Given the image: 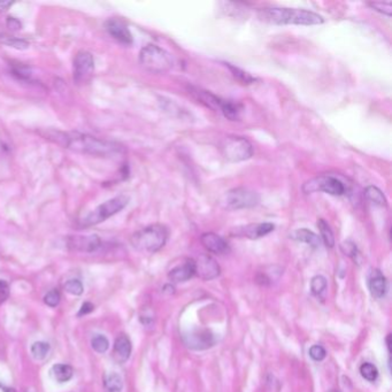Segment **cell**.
<instances>
[{
	"label": "cell",
	"instance_id": "obj_29",
	"mask_svg": "<svg viewBox=\"0 0 392 392\" xmlns=\"http://www.w3.org/2000/svg\"><path fill=\"white\" fill-rule=\"evenodd\" d=\"M64 290L70 295L81 296L83 294V284L79 279H69L64 284Z\"/></svg>",
	"mask_w": 392,
	"mask_h": 392
},
{
	"label": "cell",
	"instance_id": "obj_1",
	"mask_svg": "<svg viewBox=\"0 0 392 392\" xmlns=\"http://www.w3.org/2000/svg\"><path fill=\"white\" fill-rule=\"evenodd\" d=\"M46 137L49 139H53L55 143L62 145L63 148L96 157L114 156L123 150L122 146L115 141L99 139L97 137L87 135V133L50 131Z\"/></svg>",
	"mask_w": 392,
	"mask_h": 392
},
{
	"label": "cell",
	"instance_id": "obj_19",
	"mask_svg": "<svg viewBox=\"0 0 392 392\" xmlns=\"http://www.w3.org/2000/svg\"><path fill=\"white\" fill-rule=\"evenodd\" d=\"M51 375H52L53 378L57 382L64 383L69 381L73 377V375H74V369H73V367L69 365H64V364L54 365L52 369H51Z\"/></svg>",
	"mask_w": 392,
	"mask_h": 392
},
{
	"label": "cell",
	"instance_id": "obj_26",
	"mask_svg": "<svg viewBox=\"0 0 392 392\" xmlns=\"http://www.w3.org/2000/svg\"><path fill=\"white\" fill-rule=\"evenodd\" d=\"M327 289V279L322 275H316L314 276L311 281V291L313 295L320 296L321 294L326 291Z\"/></svg>",
	"mask_w": 392,
	"mask_h": 392
},
{
	"label": "cell",
	"instance_id": "obj_39",
	"mask_svg": "<svg viewBox=\"0 0 392 392\" xmlns=\"http://www.w3.org/2000/svg\"><path fill=\"white\" fill-rule=\"evenodd\" d=\"M390 339H391V335H387V337H386V345H387V350H389V352H390V346H391Z\"/></svg>",
	"mask_w": 392,
	"mask_h": 392
},
{
	"label": "cell",
	"instance_id": "obj_7",
	"mask_svg": "<svg viewBox=\"0 0 392 392\" xmlns=\"http://www.w3.org/2000/svg\"><path fill=\"white\" fill-rule=\"evenodd\" d=\"M303 191L305 193L326 192L331 196H343L345 193V185L334 176L321 175L306 182Z\"/></svg>",
	"mask_w": 392,
	"mask_h": 392
},
{
	"label": "cell",
	"instance_id": "obj_18",
	"mask_svg": "<svg viewBox=\"0 0 392 392\" xmlns=\"http://www.w3.org/2000/svg\"><path fill=\"white\" fill-rule=\"evenodd\" d=\"M131 342L127 335H120L114 343V358L118 363H126L131 354Z\"/></svg>",
	"mask_w": 392,
	"mask_h": 392
},
{
	"label": "cell",
	"instance_id": "obj_2",
	"mask_svg": "<svg viewBox=\"0 0 392 392\" xmlns=\"http://www.w3.org/2000/svg\"><path fill=\"white\" fill-rule=\"evenodd\" d=\"M259 18L274 24L316 25L323 23V18L316 13L297 8H265L259 12Z\"/></svg>",
	"mask_w": 392,
	"mask_h": 392
},
{
	"label": "cell",
	"instance_id": "obj_21",
	"mask_svg": "<svg viewBox=\"0 0 392 392\" xmlns=\"http://www.w3.org/2000/svg\"><path fill=\"white\" fill-rule=\"evenodd\" d=\"M291 237L294 239L298 240V242L306 243V244L311 245V246H313V247H317L318 245H320V238H318V236L308 229L296 230L294 234L291 235Z\"/></svg>",
	"mask_w": 392,
	"mask_h": 392
},
{
	"label": "cell",
	"instance_id": "obj_9",
	"mask_svg": "<svg viewBox=\"0 0 392 392\" xmlns=\"http://www.w3.org/2000/svg\"><path fill=\"white\" fill-rule=\"evenodd\" d=\"M94 70V60L92 54L88 51H80L75 55L74 59V67H73V73H74V81L77 84L87 83L91 79Z\"/></svg>",
	"mask_w": 392,
	"mask_h": 392
},
{
	"label": "cell",
	"instance_id": "obj_6",
	"mask_svg": "<svg viewBox=\"0 0 392 392\" xmlns=\"http://www.w3.org/2000/svg\"><path fill=\"white\" fill-rule=\"evenodd\" d=\"M222 156L231 162L247 160L253 156V146L243 137H227L220 145Z\"/></svg>",
	"mask_w": 392,
	"mask_h": 392
},
{
	"label": "cell",
	"instance_id": "obj_14",
	"mask_svg": "<svg viewBox=\"0 0 392 392\" xmlns=\"http://www.w3.org/2000/svg\"><path fill=\"white\" fill-rule=\"evenodd\" d=\"M200 242L208 252H212L214 254H226L229 252V245L222 238L221 236H219L214 232H206V234L201 235Z\"/></svg>",
	"mask_w": 392,
	"mask_h": 392
},
{
	"label": "cell",
	"instance_id": "obj_11",
	"mask_svg": "<svg viewBox=\"0 0 392 392\" xmlns=\"http://www.w3.org/2000/svg\"><path fill=\"white\" fill-rule=\"evenodd\" d=\"M193 261H195L196 275L204 281H210V279L217 278L221 273V268H220L217 260L208 254H201Z\"/></svg>",
	"mask_w": 392,
	"mask_h": 392
},
{
	"label": "cell",
	"instance_id": "obj_10",
	"mask_svg": "<svg viewBox=\"0 0 392 392\" xmlns=\"http://www.w3.org/2000/svg\"><path fill=\"white\" fill-rule=\"evenodd\" d=\"M183 343L191 350L202 351L212 347L217 339L212 331L208 329H193L183 335Z\"/></svg>",
	"mask_w": 392,
	"mask_h": 392
},
{
	"label": "cell",
	"instance_id": "obj_8",
	"mask_svg": "<svg viewBox=\"0 0 392 392\" xmlns=\"http://www.w3.org/2000/svg\"><path fill=\"white\" fill-rule=\"evenodd\" d=\"M225 204L228 208H251L259 204L260 197L256 191L247 188H236L228 191L225 196Z\"/></svg>",
	"mask_w": 392,
	"mask_h": 392
},
{
	"label": "cell",
	"instance_id": "obj_12",
	"mask_svg": "<svg viewBox=\"0 0 392 392\" xmlns=\"http://www.w3.org/2000/svg\"><path fill=\"white\" fill-rule=\"evenodd\" d=\"M67 245L70 250L91 253L97 251V250L100 247L101 239L100 237L97 235L69 236L67 238Z\"/></svg>",
	"mask_w": 392,
	"mask_h": 392
},
{
	"label": "cell",
	"instance_id": "obj_13",
	"mask_svg": "<svg viewBox=\"0 0 392 392\" xmlns=\"http://www.w3.org/2000/svg\"><path fill=\"white\" fill-rule=\"evenodd\" d=\"M105 28L110 36L114 38L115 41L121 43L123 45H131L133 42L132 35L129 30L128 25L119 19H110L106 21Z\"/></svg>",
	"mask_w": 392,
	"mask_h": 392
},
{
	"label": "cell",
	"instance_id": "obj_3",
	"mask_svg": "<svg viewBox=\"0 0 392 392\" xmlns=\"http://www.w3.org/2000/svg\"><path fill=\"white\" fill-rule=\"evenodd\" d=\"M168 239V229L162 225H152L131 236L132 246L141 252L154 253L161 250Z\"/></svg>",
	"mask_w": 392,
	"mask_h": 392
},
{
	"label": "cell",
	"instance_id": "obj_38",
	"mask_svg": "<svg viewBox=\"0 0 392 392\" xmlns=\"http://www.w3.org/2000/svg\"><path fill=\"white\" fill-rule=\"evenodd\" d=\"M13 5L12 2H0V11L6 12Z\"/></svg>",
	"mask_w": 392,
	"mask_h": 392
},
{
	"label": "cell",
	"instance_id": "obj_30",
	"mask_svg": "<svg viewBox=\"0 0 392 392\" xmlns=\"http://www.w3.org/2000/svg\"><path fill=\"white\" fill-rule=\"evenodd\" d=\"M3 43L18 50H27L29 47V43L27 41L20 40V38H16V37H6L5 40H3Z\"/></svg>",
	"mask_w": 392,
	"mask_h": 392
},
{
	"label": "cell",
	"instance_id": "obj_28",
	"mask_svg": "<svg viewBox=\"0 0 392 392\" xmlns=\"http://www.w3.org/2000/svg\"><path fill=\"white\" fill-rule=\"evenodd\" d=\"M50 351V345L45 342H36L31 346V353L35 359L42 360L47 355Z\"/></svg>",
	"mask_w": 392,
	"mask_h": 392
},
{
	"label": "cell",
	"instance_id": "obj_33",
	"mask_svg": "<svg viewBox=\"0 0 392 392\" xmlns=\"http://www.w3.org/2000/svg\"><path fill=\"white\" fill-rule=\"evenodd\" d=\"M340 248H342V251L345 256L353 258V259H355V257L358 256V248L355 246V244L350 242V240L344 242L342 245H340Z\"/></svg>",
	"mask_w": 392,
	"mask_h": 392
},
{
	"label": "cell",
	"instance_id": "obj_31",
	"mask_svg": "<svg viewBox=\"0 0 392 392\" xmlns=\"http://www.w3.org/2000/svg\"><path fill=\"white\" fill-rule=\"evenodd\" d=\"M368 5L373 8V10L382 13V14L391 16L392 13V5L391 3H380V2H374L368 3Z\"/></svg>",
	"mask_w": 392,
	"mask_h": 392
},
{
	"label": "cell",
	"instance_id": "obj_20",
	"mask_svg": "<svg viewBox=\"0 0 392 392\" xmlns=\"http://www.w3.org/2000/svg\"><path fill=\"white\" fill-rule=\"evenodd\" d=\"M365 197L366 199L372 202L373 205L380 206V207H386L387 206V200L384 193L378 188L374 187V185H369V187L366 188Z\"/></svg>",
	"mask_w": 392,
	"mask_h": 392
},
{
	"label": "cell",
	"instance_id": "obj_16",
	"mask_svg": "<svg viewBox=\"0 0 392 392\" xmlns=\"http://www.w3.org/2000/svg\"><path fill=\"white\" fill-rule=\"evenodd\" d=\"M274 229L275 226L273 223H256V225H248L239 228L238 230H236V232L242 236L247 237V238L257 239L270 234Z\"/></svg>",
	"mask_w": 392,
	"mask_h": 392
},
{
	"label": "cell",
	"instance_id": "obj_25",
	"mask_svg": "<svg viewBox=\"0 0 392 392\" xmlns=\"http://www.w3.org/2000/svg\"><path fill=\"white\" fill-rule=\"evenodd\" d=\"M360 373H361V376L369 382L376 381V378L378 376V370L376 368V366H374L370 363H365L361 365Z\"/></svg>",
	"mask_w": 392,
	"mask_h": 392
},
{
	"label": "cell",
	"instance_id": "obj_36",
	"mask_svg": "<svg viewBox=\"0 0 392 392\" xmlns=\"http://www.w3.org/2000/svg\"><path fill=\"white\" fill-rule=\"evenodd\" d=\"M6 24H7L8 28L13 30V31H18V30L22 28V24H21L20 21L15 18H11V16L7 19Z\"/></svg>",
	"mask_w": 392,
	"mask_h": 392
},
{
	"label": "cell",
	"instance_id": "obj_35",
	"mask_svg": "<svg viewBox=\"0 0 392 392\" xmlns=\"http://www.w3.org/2000/svg\"><path fill=\"white\" fill-rule=\"evenodd\" d=\"M10 296V287L8 283L4 279H0V301H4Z\"/></svg>",
	"mask_w": 392,
	"mask_h": 392
},
{
	"label": "cell",
	"instance_id": "obj_4",
	"mask_svg": "<svg viewBox=\"0 0 392 392\" xmlns=\"http://www.w3.org/2000/svg\"><path fill=\"white\" fill-rule=\"evenodd\" d=\"M139 62L146 69L153 74H162L173 68V58L161 47L150 44L144 46L139 53Z\"/></svg>",
	"mask_w": 392,
	"mask_h": 392
},
{
	"label": "cell",
	"instance_id": "obj_34",
	"mask_svg": "<svg viewBox=\"0 0 392 392\" xmlns=\"http://www.w3.org/2000/svg\"><path fill=\"white\" fill-rule=\"evenodd\" d=\"M44 303L47 306H50V307H57L60 303V294L57 290L50 291L49 294L44 297Z\"/></svg>",
	"mask_w": 392,
	"mask_h": 392
},
{
	"label": "cell",
	"instance_id": "obj_23",
	"mask_svg": "<svg viewBox=\"0 0 392 392\" xmlns=\"http://www.w3.org/2000/svg\"><path fill=\"white\" fill-rule=\"evenodd\" d=\"M123 386L122 378L119 374L112 373L105 378V387L107 392H121Z\"/></svg>",
	"mask_w": 392,
	"mask_h": 392
},
{
	"label": "cell",
	"instance_id": "obj_5",
	"mask_svg": "<svg viewBox=\"0 0 392 392\" xmlns=\"http://www.w3.org/2000/svg\"><path fill=\"white\" fill-rule=\"evenodd\" d=\"M129 202V198L127 196H118L113 198V199H110L105 201L104 204L99 205L98 207L92 210L88 217H85L83 220L81 221L82 227H91L94 225H98V223L104 222L105 220L110 219L113 215L118 214L119 212L126 207Z\"/></svg>",
	"mask_w": 392,
	"mask_h": 392
},
{
	"label": "cell",
	"instance_id": "obj_24",
	"mask_svg": "<svg viewBox=\"0 0 392 392\" xmlns=\"http://www.w3.org/2000/svg\"><path fill=\"white\" fill-rule=\"evenodd\" d=\"M226 66L229 68L230 72L232 73V75H234L239 82H242L243 84H251V83H253L254 81H256V79L250 75L248 73L239 69L238 67L232 66V64H230V63H226Z\"/></svg>",
	"mask_w": 392,
	"mask_h": 392
},
{
	"label": "cell",
	"instance_id": "obj_37",
	"mask_svg": "<svg viewBox=\"0 0 392 392\" xmlns=\"http://www.w3.org/2000/svg\"><path fill=\"white\" fill-rule=\"evenodd\" d=\"M93 309H94V306L91 303H89V301H85V303L81 306V309H80V312H79V314H77V315L79 316L87 315V314L91 313Z\"/></svg>",
	"mask_w": 392,
	"mask_h": 392
},
{
	"label": "cell",
	"instance_id": "obj_32",
	"mask_svg": "<svg viewBox=\"0 0 392 392\" xmlns=\"http://www.w3.org/2000/svg\"><path fill=\"white\" fill-rule=\"evenodd\" d=\"M327 355V352L321 345H313L309 348V357L314 361H322Z\"/></svg>",
	"mask_w": 392,
	"mask_h": 392
},
{
	"label": "cell",
	"instance_id": "obj_22",
	"mask_svg": "<svg viewBox=\"0 0 392 392\" xmlns=\"http://www.w3.org/2000/svg\"><path fill=\"white\" fill-rule=\"evenodd\" d=\"M317 228H318V230H320L321 239L323 240V243L326 244V246L330 247V248L334 247L335 236H334V232H333V230H331V228L328 223H327L323 219H320L317 221Z\"/></svg>",
	"mask_w": 392,
	"mask_h": 392
},
{
	"label": "cell",
	"instance_id": "obj_17",
	"mask_svg": "<svg viewBox=\"0 0 392 392\" xmlns=\"http://www.w3.org/2000/svg\"><path fill=\"white\" fill-rule=\"evenodd\" d=\"M369 291L374 298L380 299L384 297L386 292V279L385 276L381 273V270L373 269L369 275L368 279Z\"/></svg>",
	"mask_w": 392,
	"mask_h": 392
},
{
	"label": "cell",
	"instance_id": "obj_15",
	"mask_svg": "<svg viewBox=\"0 0 392 392\" xmlns=\"http://www.w3.org/2000/svg\"><path fill=\"white\" fill-rule=\"evenodd\" d=\"M196 275L195 271V261L192 259H189L182 265L176 266L175 268L171 269L168 273V278L174 283H181V282H187L188 279H190Z\"/></svg>",
	"mask_w": 392,
	"mask_h": 392
},
{
	"label": "cell",
	"instance_id": "obj_27",
	"mask_svg": "<svg viewBox=\"0 0 392 392\" xmlns=\"http://www.w3.org/2000/svg\"><path fill=\"white\" fill-rule=\"evenodd\" d=\"M91 345L92 348L98 353H105L110 347V342L105 336L102 335H96L91 339Z\"/></svg>",
	"mask_w": 392,
	"mask_h": 392
}]
</instances>
